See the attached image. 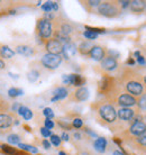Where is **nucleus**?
<instances>
[{
  "label": "nucleus",
  "instance_id": "46",
  "mask_svg": "<svg viewBox=\"0 0 146 155\" xmlns=\"http://www.w3.org/2000/svg\"><path fill=\"white\" fill-rule=\"evenodd\" d=\"M134 63H135V61L133 58H129V60H128V64H129V65H133Z\"/></svg>",
  "mask_w": 146,
  "mask_h": 155
},
{
  "label": "nucleus",
  "instance_id": "23",
  "mask_svg": "<svg viewBox=\"0 0 146 155\" xmlns=\"http://www.w3.org/2000/svg\"><path fill=\"white\" fill-rule=\"evenodd\" d=\"M8 142L12 145H15V144H18L19 145V142H20V138L18 135H16V134H12V135H9L8 136Z\"/></svg>",
  "mask_w": 146,
  "mask_h": 155
},
{
  "label": "nucleus",
  "instance_id": "2",
  "mask_svg": "<svg viewBox=\"0 0 146 155\" xmlns=\"http://www.w3.org/2000/svg\"><path fill=\"white\" fill-rule=\"evenodd\" d=\"M38 31L41 36L44 38H48L52 35V25L51 21L47 19H41L38 21Z\"/></svg>",
  "mask_w": 146,
  "mask_h": 155
},
{
  "label": "nucleus",
  "instance_id": "19",
  "mask_svg": "<svg viewBox=\"0 0 146 155\" xmlns=\"http://www.w3.org/2000/svg\"><path fill=\"white\" fill-rule=\"evenodd\" d=\"M66 94H68L66 89H64V88H58V90H55L54 97L52 98V101H56V100H60V99H63V98L66 97Z\"/></svg>",
  "mask_w": 146,
  "mask_h": 155
},
{
  "label": "nucleus",
  "instance_id": "7",
  "mask_svg": "<svg viewBox=\"0 0 146 155\" xmlns=\"http://www.w3.org/2000/svg\"><path fill=\"white\" fill-rule=\"evenodd\" d=\"M131 133L134 135H143L146 133V124L143 121H135L134 124L131 126Z\"/></svg>",
  "mask_w": 146,
  "mask_h": 155
},
{
  "label": "nucleus",
  "instance_id": "31",
  "mask_svg": "<svg viewBox=\"0 0 146 155\" xmlns=\"http://www.w3.org/2000/svg\"><path fill=\"white\" fill-rule=\"evenodd\" d=\"M43 113H44V115L47 117V119H51V118H53V117H54L53 110H52L51 108H45Z\"/></svg>",
  "mask_w": 146,
  "mask_h": 155
},
{
  "label": "nucleus",
  "instance_id": "41",
  "mask_svg": "<svg viewBox=\"0 0 146 155\" xmlns=\"http://www.w3.org/2000/svg\"><path fill=\"white\" fill-rule=\"evenodd\" d=\"M120 4H121V6H123V8H125V7H127L128 5H131V1H121Z\"/></svg>",
  "mask_w": 146,
  "mask_h": 155
},
{
  "label": "nucleus",
  "instance_id": "44",
  "mask_svg": "<svg viewBox=\"0 0 146 155\" xmlns=\"http://www.w3.org/2000/svg\"><path fill=\"white\" fill-rule=\"evenodd\" d=\"M58 6L56 2H53V10H58Z\"/></svg>",
  "mask_w": 146,
  "mask_h": 155
},
{
  "label": "nucleus",
  "instance_id": "13",
  "mask_svg": "<svg viewBox=\"0 0 146 155\" xmlns=\"http://www.w3.org/2000/svg\"><path fill=\"white\" fill-rule=\"evenodd\" d=\"M93 146H95V148H96V150L98 152L102 153V152L106 151V146H107V140H106V138H104V137H99V138H98V140H97L96 142H95Z\"/></svg>",
  "mask_w": 146,
  "mask_h": 155
},
{
  "label": "nucleus",
  "instance_id": "6",
  "mask_svg": "<svg viewBox=\"0 0 146 155\" xmlns=\"http://www.w3.org/2000/svg\"><path fill=\"white\" fill-rule=\"evenodd\" d=\"M127 90H128V92H131V94H134V96H139V94H142L143 93V85L137 81H131L128 82L126 85Z\"/></svg>",
  "mask_w": 146,
  "mask_h": 155
},
{
  "label": "nucleus",
  "instance_id": "16",
  "mask_svg": "<svg viewBox=\"0 0 146 155\" xmlns=\"http://www.w3.org/2000/svg\"><path fill=\"white\" fill-rule=\"evenodd\" d=\"M12 124V117L7 115H0V128H7Z\"/></svg>",
  "mask_w": 146,
  "mask_h": 155
},
{
  "label": "nucleus",
  "instance_id": "38",
  "mask_svg": "<svg viewBox=\"0 0 146 155\" xmlns=\"http://www.w3.org/2000/svg\"><path fill=\"white\" fill-rule=\"evenodd\" d=\"M45 127H46L47 129L53 128L54 127V123L51 119H46V120H45Z\"/></svg>",
  "mask_w": 146,
  "mask_h": 155
},
{
  "label": "nucleus",
  "instance_id": "22",
  "mask_svg": "<svg viewBox=\"0 0 146 155\" xmlns=\"http://www.w3.org/2000/svg\"><path fill=\"white\" fill-rule=\"evenodd\" d=\"M85 79L79 74H73V85H82L85 83Z\"/></svg>",
  "mask_w": 146,
  "mask_h": 155
},
{
  "label": "nucleus",
  "instance_id": "3",
  "mask_svg": "<svg viewBox=\"0 0 146 155\" xmlns=\"http://www.w3.org/2000/svg\"><path fill=\"white\" fill-rule=\"evenodd\" d=\"M100 115L108 123H114L116 120V111L111 106H104V107H101Z\"/></svg>",
  "mask_w": 146,
  "mask_h": 155
},
{
  "label": "nucleus",
  "instance_id": "24",
  "mask_svg": "<svg viewBox=\"0 0 146 155\" xmlns=\"http://www.w3.org/2000/svg\"><path fill=\"white\" fill-rule=\"evenodd\" d=\"M19 147L22 151H28V152H32V153H37V148L29 146V145H26V144H19Z\"/></svg>",
  "mask_w": 146,
  "mask_h": 155
},
{
  "label": "nucleus",
  "instance_id": "35",
  "mask_svg": "<svg viewBox=\"0 0 146 155\" xmlns=\"http://www.w3.org/2000/svg\"><path fill=\"white\" fill-rule=\"evenodd\" d=\"M139 107L142 109H146V94H144L139 100Z\"/></svg>",
  "mask_w": 146,
  "mask_h": 155
},
{
  "label": "nucleus",
  "instance_id": "17",
  "mask_svg": "<svg viewBox=\"0 0 146 155\" xmlns=\"http://www.w3.org/2000/svg\"><path fill=\"white\" fill-rule=\"evenodd\" d=\"M93 48L92 46V44L91 43H89V42H85V43H82L80 46H79V51H80V53L81 54H90V52H91V50Z\"/></svg>",
  "mask_w": 146,
  "mask_h": 155
},
{
  "label": "nucleus",
  "instance_id": "37",
  "mask_svg": "<svg viewBox=\"0 0 146 155\" xmlns=\"http://www.w3.org/2000/svg\"><path fill=\"white\" fill-rule=\"evenodd\" d=\"M41 133H42V135L44 136V137H48V136H52V135H51L50 129H47L46 127L41 128Z\"/></svg>",
  "mask_w": 146,
  "mask_h": 155
},
{
  "label": "nucleus",
  "instance_id": "28",
  "mask_svg": "<svg viewBox=\"0 0 146 155\" xmlns=\"http://www.w3.org/2000/svg\"><path fill=\"white\" fill-rule=\"evenodd\" d=\"M51 143L55 145V146H58L60 144H61V138L56 135H52L51 136Z\"/></svg>",
  "mask_w": 146,
  "mask_h": 155
},
{
  "label": "nucleus",
  "instance_id": "5",
  "mask_svg": "<svg viewBox=\"0 0 146 155\" xmlns=\"http://www.w3.org/2000/svg\"><path fill=\"white\" fill-rule=\"evenodd\" d=\"M46 48L50 52V54L58 55L60 53H63V45L58 39H51L46 44Z\"/></svg>",
  "mask_w": 146,
  "mask_h": 155
},
{
  "label": "nucleus",
  "instance_id": "26",
  "mask_svg": "<svg viewBox=\"0 0 146 155\" xmlns=\"http://www.w3.org/2000/svg\"><path fill=\"white\" fill-rule=\"evenodd\" d=\"M8 93H9L10 97H18V96H20V94H23V90L12 88V89H10L9 91H8Z\"/></svg>",
  "mask_w": 146,
  "mask_h": 155
},
{
  "label": "nucleus",
  "instance_id": "11",
  "mask_svg": "<svg viewBox=\"0 0 146 155\" xmlns=\"http://www.w3.org/2000/svg\"><path fill=\"white\" fill-rule=\"evenodd\" d=\"M77 52V47L73 43H68L65 45H63V55L66 58H71Z\"/></svg>",
  "mask_w": 146,
  "mask_h": 155
},
{
  "label": "nucleus",
  "instance_id": "49",
  "mask_svg": "<svg viewBox=\"0 0 146 155\" xmlns=\"http://www.w3.org/2000/svg\"><path fill=\"white\" fill-rule=\"evenodd\" d=\"M58 155H66V154L64 153V152H60V153H58Z\"/></svg>",
  "mask_w": 146,
  "mask_h": 155
},
{
  "label": "nucleus",
  "instance_id": "1",
  "mask_svg": "<svg viewBox=\"0 0 146 155\" xmlns=\"http://www.w3.org/2000/svg\"><path fill=\"white\" fill-rule=\"evenodd\" d=\"M62 62V58L60 55H55V54H46L44 58H42V63L44 66H46L47 69H56Z\"/></svg>",
  "mask_w": 146,
  "mask_h": 155
},
{
  "label": "nucleus",
  "instance_id": "51",
  "mask_svg": "<svg viewBox=\"0 0 146 155\" xmlns=\"http://www.w3.org/2000/svg\"><path fill=\"white\" fill-rule=\"evenodd\" d=\"M144 81H145V83H146V77H145V78H144Z\"/></svg>",
  "mask_w": 146,
  "mask_h": 155
},
{
  "label": "nucleus",
  "instance_id": "40",
  "mask_svg": "<svg viewBox=\"0 0 146 155\" xmlns=\"http://www.w3.org/2000/svg\"><path fill=\"white\" fill-rule=\"evenodd\" d=\"M43 145H44V147H45V148H50L51 147V143L46 140H43Z\"/></svg>",
  "mask_w": 146,
  "mask_h": 155
},
{
  "label": "nucleus",
  "instance_id": "47",
  "mask_svg": "<svg viewBox=\"0 0 146 155\" xmlns=\"http://www.w3.org/2000/svg\"><path fill=\"white\" fill-rule=\"evenodd\" d=\"M4 66H5L4 62H2V61H1V60H0V69H2V68H4Z\"/></svg>",
  "mask_w": 146,
  "mask_h": 155
},
{
  "label": "nucleus",
  "instance_id": "21",
  "mask_svg": "<svg viewBox=\"0 0 146 155\" xmlns=\"http://www.w3.org/2000/svg\"><path fill=\"white\" fill-rule=\"evenodd\" d=\"M0 147H1V150L8 155H16L17 154V151H18V150L10 147V146H8V145H0Z\"/></svg>",
  "mask_w": 146,
  "mask_h": 155
},
{
  "label": "nucleus",
  "instance_id": "29",
  "mask_svg": "<svg viewBox=\"0 0 146 155\" xmlns=\"http://www.w3.org/2000/svg\"><path fill=\"white\" fill-rule=\"evenodd\" d=\"M83 35H85V37H87L88 39H96L97 36H98V34H96V33H92V31H85V33H83Z\"/></svg>",
  "mask_w": 146,
  "mask_h": 155
},
{
  "label": "nucleus",
  "instance_id": "48",
  "mask_svg": "<svg viewBox=\"0 0 146 155\" xmlns=\"http://www.w3.org/2000/svg\"><path fill=\"white\" fill-rule=\"evenodd\" d=\"M74 137H75V138H78V140H79V138H80V135H79V134H74Z\"/></svg>",
  "mask_w": 146,
  "mask_h": 155
},
{
  "label": "nucleus",
  "instance_id": "45",
  "mask_svg": "<svg viewBox=\"0 0 146 155\" xmlns=\"http://www.w3.org/2000/svg\"><path fill=\"white\" fill-rule=\"evenodd\" d=\"M112 155H124L121 152H119V151H115L114 153H112Z\"/></svg>",
  "mask_w": 146,
  "mask_h": 155
},
{
  "label": "nucleus",
  "instance_id": "36",
  "mask_svg": "<svg viewBox=\"0 0 146 155\" xmlns=\"http://www.w3.org/2000/svg\"><path fill=\"white\" fill-rule=\"evenodd\" d=\"M73 126L75 128L82 127V120H81L80 118H75V119L73 120Z\"/></svg>",
  "mask_w": 146,
  "mask_h": 155
},
{
  "label": "nucleus",
  "instance_id": "18",
  "mask_svg": "<svg viewBox=\"0 0 146 155\" xmlns=\"http://www.w3.org/2000/svg\"><path fill=\"white\" fill-rule=\"evenodd\" d=\"M17 52L22 55H25V56H31V55L34 54V51L33 48L29 46H26V45H22V46L17 47Z\"/></svg>",
  "mask_w": 146,
  "mask_h": 155
},
{
  "label": "nucleus",
  "instance_id": "20",
  "mask_svg": "<svg viewBox=\"0 0 146 155\" xmlns=\"http://www.w3.org/2000/svg\"><path fill=\"white\" fill-rule=\"evenodd\" d=\"M0 54H1V56L5 58H10L15 55V52H14L12 50H10L8 46H2L1 48H0Z\"/></svg>",
  "mask_w": 146,
  "mask_h": 155
},
{
  "label": "nucleus",
  "instance_id": "10",
  "mask_svg": "<svg viewBox=\"0 0 146 155\" xmlns=\"http://www.w3.org/2000/svg\"><path fill=\"white\" fill-rule=\"evenodd\" d=\"M134 110L131 108H120L118 110V117L121 120H131L134 117Z\"/></svg>",
  "mask_w": 146,
  "mask_h": 155
},
{
  "label": "nucleus",
  "instance_id": "27",
  "mask_svg": "<svg viewBox=\"0 0 146 155\" xmlns=\"http://www.w3.org/2000/svg\"><path fill=\"white\" fill-rule=\"evenodd\" d=\"M42 9L44 10V12H50L51 10L53 9V2H52V1H47V2H45V4L42 6Z\"/></svg>",
  "mask_w": 146,
  "mask_h": 155
},
{
  "label": "nucleus",
  "instance_id": "25",
  "mask_svg": "<svg viewBox=\"0 0 146 155\" xmlns=\"http://www.w3.org/2000/svg\"><path fill=\"white\" fill-rule=\"evenodd\" d=\"M39 77V73L37 71H31L29 73H28V80L31 82H35Z\"/></svg>",
  "mask_w": 146,
  "mask_h": 155
},
{
  "label": "nucleus",
  "instance_id": "4",
  "mask_svg": "<svg viewBox=\"0 0 146 155\" xmlns=\"http://www.w3.org/2000/svg\"><path fill=\"white\" fill-rule=\"evenodd\" d=\"M99 12L101 15L107 16V17H114L117 15V8L114 5L109 4V2H104V4L99 5Z\"/></svg>",
  "mask_w": 146,
  "mask_h": 155
},
{
  "label": "nucleus",
  "instance_id": "32",
  "mask_svg": "<svg viewBox=\"0 0 146 155\" xmlns=\"http://www.w3.org/2000/svg\"><path fill=\"white\" fill-rule=\"evenodd\" d=\"M71 31H72V28H71V26H69V25H63V27H62V31H61L62 34H64V35H68V34H70Z\"/></svg>",
  "mask_w": 146,
  "mask_h": 155
},
{
  "label": "nucleus",
  "instance_id": "42",
  "mask_svg": "<svg viewBox=\"0 0 146 155\" xmlns=\"http://www.w3.org/2000/svg\"><path fill=\"white\" fill-rule=\"evenodd\" d=\"M62 140H69V135H68L66 133H63V135H62Z\"/></svg>",
  "mask_w": 146,
  "mask_h": 155
},
{
  "label": "nucleus",
  "instance_id": "30",
  "mask_svg": "<svg viewBox=\"0 0 146 155\" xmlns=\"http://www.w3.org/2000/svg\"><path fill=\"white\" fill-rule=\"evenodd\" d=\"M85 29L89 31H92V33H96V34H101V33H105V31H106L104 28H95V27H89V26H87Z\"/></svg>",
  "mask_w": 146,
  "mask_h": 155
},
{
  "label": "nucleus",
  "instance_id": "34",
  "mask_svg": "<svg viewBox=\"0 0 146 155\" xmlns=\"http://www.w3.org/2000/svg\"><path fill=\"white\" fill-rule=\"evenodd\" d=\"M23 117L26 120H29L32 118V117H33V113H32V111L28 108H26V110H25V113H24Z\"/></svg>",
  "mask_w": 146,
  "mask_h": 155
},
{
  "label": "nucleus",
  "instance_id": "14",
  "mask_svg": "<svg viewBox=\"0 0 146 155\" xmlns=\"http://www.w3.org/2000/svg\"><path fill=\"white\" fill-rule=\"evenodd\" d=\"M146 4L144 1H138V0H135V1H131V9L135 12H141L145 8Z\"/></svg>",
  "mask_w": 146,
  "mask_h": 155
},
{
  "label": "nucleus",
  "instance_id": "15",
  "mask_svg": "<svg viewBox=\"0 0 146 155\" xmlns=\"http://www.w3.org/2000/svg\"><path fill=\"white\" fill-rule=\"evenodd\" d=\"M88 97H89V91H88V89H85V88H80V89L75 92V98H77V100H79V101L85 100V99H88Z\"/></svg>",
  "mask_w": 146,
  "mask_h": 155
},
{
  "label": "nucleus",
  "instance_id": "12",
  "mask_svg": "<svg viewBox=\"0 0 146 155\" xmlns=\"http://www.w3.org/2000/svg\"><path fill=\"white\" fill-rule=\"evenodd\" d=\"M90 55H91V58H92L93 60H96V61H102L105 56V51L102 47L93 46V48L91 50V52H90Z\"/></svg>",
  "mask_w": 146,
  "mask_h": 155
},
{
  "label": "nucleus",
  "instance_id": "33",
  "mask_svg": "<svg viewBox=\"0 0 146 155\" xmlns=\"http://www.w3.org/2000/svg\"><path fill=\"white\" fill-rule=\"evenodd\" d=\"M137 142H138L141 145H143V146H146V133L139 136L138 138H137Z\"/></svg>",
  "mask_w": 146,
  "mask_h": 155
},
{
  "label": "nucleus",
  "instance_id": "43",
  "mask_svg": "<svg viewBox=\"0 0 146 155\" xmlns=\"http://www.w3.org/2000/svg\"><path fill=\"white\" fill-rule=\"evenodd\" d=\"M89 4L91 5V6H98L100 4V1H98V0L97 1H89Z\"/></svg>",
  "mask_w": 146,
  "mask_h": 155
},
{
  "label": "nucleus",
  "instance_id": "50",
  "mask_svg": "<svg viewBox=\"0 0 146 155\" xmlns=\"http://www.w3.org/2000/svg\"><path fill=\"white\" fill-rule=\"evenodd\" d=\"M18 107H19V106H18V105H17V104H16V105L14 106V109H17V108H18Z\"/></svg>",
  "mask_w": 146,
  "mask_h": 155
},
{
  "label": "nucleus",
  "instance_id": "8",
  "mask_svg": "<svg viewBox=\"0 0 146 155\" xmlns=\"http://www.w3.org/2000/svg\"><path fill=\"white\" fill-rule=\"evenodd\" d=\"M118 101H119V105L123 106L124 108H128L136 105V99L131 94H121Z\"/></svg>",
  "mask_w": 146,
  "mask_h": 155
},
{
  "label": "nucleus",
  "instance_id": "9",
  "mask_svg": "<svg viewBox=\"0 0 146 155\" xmlns=\"http://www.w3.org/2000/svg\"><path fill=\"white\" fill-rule=\"evenodd\" d=\"M101 65H102V68H104L105 70H108V71L115 70L116 68H117V61L112 56H107V58H105L101 61Z\"/></svg>",
  "mask_w": 146,
  "mask_h": 155
},
{
  "label": "nucleus",
  "instance_id": "39",
  "mask_svg": "<svg viewBox=\"0 0 146 155\" xmlns=\"http://www.w3.org/2000/svg\"><path fill=\"white\" fill-rule=\"evenodd\" d=\"M137 62H138L139 64H142V65H145V64H146L145 58H143V56H141V55H139L138 58H137Z\"/></svg>",
  "mask_w": 146,
  "mask_h": 155
}]
</instances>
